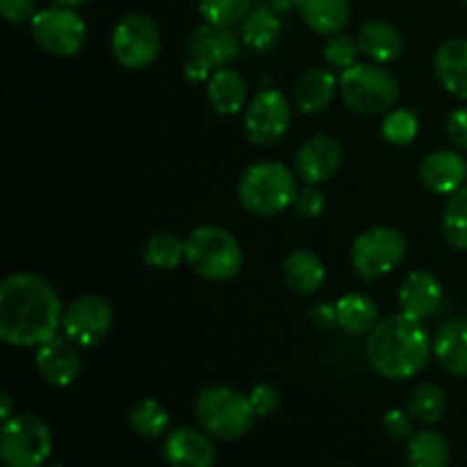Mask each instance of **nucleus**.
<instances>
[{
    "label": "nucleus",
    "mask_w": 467,
    "mask_h": 467,
    "mask_svg": "<svg viewBox=\"0 0 467 467\" xmlns=\"http://www.w3.org/2000/svg\"><path fill=\"white\" fill-rule=\"evenodd\" d=\"M62 301L44 278L12 274L0 285V337L12 347H36L62 327Z\"/></svg>",
    "instance_id": "nucleus-1"
},
{
    "label": "nucleus",
    "mask_w": 467,
    "mask_h": 467,
    "mask_svg": "<svg viewBox=\"0 0 467 467\" xmlns=\"http://www.w3.org/2000/svg\"><path fill=\"white\" fill-rule=\"evenodd\" d=\"M433 342L422 319L400 313L377 324L368 340L372 368L390 381L410 379L427 365Z\"/></svg>",
    "instance_id": "nucleus-2"
},
{
    "label": "nucleus",
    "mask_w": 467,
    "mask_h": 467,
    "mask_svg": "<svg viewBox=\"0 0 467 467\" xmlns=\"http://www.w3.org/2000/svg\"><path fill=\"white\" fill-rule=\"evenodd\" d=\"M194 413L203 431L219 441H237L246 436L258 418L249 395H242L231 386H210L201 392Z\"/></svg>",
    "instance_id": "nucleus-3"
},
{
    "label": "nucleus",
    "mask_w": 467,
    "mask_h": 467,
    "mask_svg": "<svg viewBox=\"0 0 467 467\" xmlns=\"http://www.w3.org/2000/svg\"><path fill=\"white\" fill-rule=\"evenodd\" d=\"M237 194L249 213L258 217H272L295 203L296 182L285 164L260 162L246 169Z\"/></svg>",
    "instance_id": "nucleus-4"
},
{
    "label": "nucleus",
    "mask_w": 467,
    "mask_h": 467,
    "mask_svg": "<svg viewBox=\"0 0 467 467\" xmlns=\"http://www.w3.org/2000/svg\"><path fill=\"white\" fill-rule=\"evenodd\" d=\"M185 260L210 281H228L242 267V249L235 237L219 226H201L187 235Z\"/></svg>",
    "instance_id": "nucleus-5"
},
{
    "label": "nucleus",
    "mask_w": 467,
    "mask_h": 467,
    "mask_svg": "<svg viewBox=\"0 0 467 467\" xmlns=\"http://www.w3.org/2000/svg\"><path fill=\"white\" fill-rule=\"evenodd\" d=\"M340 94L360 114H383L400 99V85L390 71L374 64H354L340 76Z\"/></svg>",
    "instance_id": "nucleus-6"
},
{
    "label": "nucleus",
    "mask_w": 467,
    "mask_h": 467,
    "mask_svg": "<svg viewBox=\"0 0 467 467\" xmlns=\"http://www.w3.org/2000/svg\"><path fill=\"white\" fill-rule=\"evenodd\" d=\"M53 450L48 424L32 413L14 415L0 433V459L5 467H41Z\"/></svg>",
    "instance_id": "nucleus-7"
},
{
    "label": "nucleus",
    "mask_w": 467,
    "mask_h": 467,
    "mask_svg": "<svg viewBox=\"0 0 467 467\" xmlns=\"http://www.w3.org/2000/svg\"><path fill=\"white\" fill-rule=\"evenodd\" d=\"M406 255V237L397 228L379 226L360 233L351 244V263L368 281L390 274Z\"/></svg>",
    "instance_id": "nucleus-8"
},
{
    "label": "nucleus",
    "mask_w": 467,
    "mask_h": 467,
    "mask_svg": "<svg viewBox=\"0 0 467 467\" xmlns=\"http://www.w3.org/2000/svg\"><path fill=\"white\" fill-rule=\"evenodd\" d=\"M162 39L155 21L146 14H130L114 27V57L126 68H146L158 59Z\"/></svg>",
    "instance_id": "nucleus-9"
},
{
    "label": "nucleus",
    "mask_w": 467,
    "mask_h": 467,
    "mask_svg": "<svg viewBox=\"0 0 467 467\" xmlns=\"http://www.w3.org/2000/svg\"><path fill=\"white\" fill-rule=\"evenodd\" d=\"M32 35L36 44L50 55L71 57L85 46L87 26L71 7H48L32 18Z\"/></svg>",
    "instance_id": "nucleus-10"
},
{
    "label": "nucleus",
    "mask_w": 467,
    "mask_h": 467,
    "mask_svg": "<svg viewBox=\"0 0 467 467\" xmlns=\"http://www.w3.org/2000/svg\"><path fill=\"white\" fill-rule=\"evenodd\" d=\"M64 336L80 347H94L112 328V308L99 295H85L73 301L62 317Z\"/></svg>",
    "instance_id": "nucleus-11"
},
{
    "label": "nucleus",
    "mask_w": 467,
    "mask_h": 467,
    "mask_svg": "<svg viewBox=\"0 0 467 467\" xmlns=\"http://www.w3.org/2000/svg\"><path fill=\"white\" fill-rule=\"evenodd\" d=\"M290 100L281 91H260L246 109V137L260 146L276 144L290 128Z\"/></svg>",
    "instance_id": "nucleus-12"
},
{
    "label": "nucleus",
    "mask_w": 467,
    "mask_h": 467,
    "mask_svg": "<svg viewBox=\"0 0 467 467\" xmlns=\"http://www.w3.org/2000/svg\"><path fill=\"white\" fill-rule=\"evenodd\" d=\"M187 50H190L192 62L210 71V68L226 67L233 59L240 57V39L233 27L203 23L190 35Z\"/></svg>",
    "instance_id": "nucleus-13"
},
{
    "label": "nucleus",
    "mask_w": 467,
    "mask_h": 467,
    "mask_svg": "<svg viewBox=\"0 0 467 467\" xmlns=\"http://www.w3.org/2000/svg\"><path fill=\"white\" fill-rule=\"evenodd\" d=\"M35 365L46 383L55 388L68 386L80 374V354L76 349V342L68 340L67 336H53L44 345H39Z\"/></svg>",
    "instance_id": "nucleus-14"
},
{
    "label": "nucleus",
    "mask_w": 467,
    "mask_h": 467,
    "mask_svg": "<svg viewBox=\"0 0 467 467\" xmlns=\"http://www.w3.org/2000/svg\"><path fill=\"white\" fill-rule=\"evenodd\" d=\"M342 164V149L333 137L315 135L296 150V173L308 185H319L336 176Z\"/></svg>",
    "instance_id": "nucleus-15"
},
{
    "label": "nucleus",
    "mask_w": 467,
    "mask_h": 467,
    "mask_svg": "<svg viewBox=\"0 0 467 467\" xmlns=\"http://www.w3.org/2000/svg\"><path fill=\"white\" fill-rule=\"evenodd\" d=\"M162 456L169 467H213L217 450L205 433L196 429H176L164 441Z\"/></svg>",
    "instance_id": "nucleus-16"
},
{
    "label": "nucleus",
    "mask_w": 467,
    "mask_h": 467,
    "mask_svg": "<svg viewBox=\"0 0 467 467\" xmlns=\"http://www.w3.org/2000/svg\"><path fill=\"white\" fill-rule=\"evenodd\" d=\"M465 176V160L454 150H433L422 160V167H420L422 182L438 194H454L463 187Z\"/></svg>",
    "instance_id": "nucleus-17"
},
{
    "label": "nucleus",
    "mask_w": 467,
    "mask_h": 467,
    "mask_svg": "<svg viewBox=\"0 0 467 467\" xmlns=\"http://www.w3.org/2000/svg\"><path fill=\"white\" fill-rule=\"evenodd\" d=\"M442 301V285L433 274L413 272L404 278L400 287L401 310L410 317L427 319L438 310Z\"/></svg>",
    "instance_id": "nucleus-18"
},
{
    "label": "nucleus",
    "mask_w": 467,
    "mask_h": 467,
    "mask_svg": "<svg viewBox=\"0 0 467 467\" xmlns=\"http://www.w3.org/2000/svg\"><path fill=\"white\" fill-rule=\"evenodd\" d=\"M441 85L456 99L467 100V39H450L433 57Z\"/></svg>",
    "instance_id": "nucleus-19"
},
{
    "label": "nucleus",
    "mask_w": 467,
    "mask_h": 467,
    "mask_svg": "<svg viewBox=\"0 0 467 467\" xmlns=\"http://www.w3.org/2000/svg\"><path fill=\"white\" fill-rule=\"evenodd\" d=\"M337 89H340V80H336L328 68H313L304 73L295 85V105L301 112H324L333 103Z\"/></svg>",
    "instance_id": "nucleus-20"
},
{
    "label": "nucleus",
    "mask_w": 467,
    "mask_h": 467,
    "mask_svg": "<svg viewBox=\"0 0 467 467\" xmlns=\"http://www.w3.org/2000/svg\"><path fill=\"white\" fill-rule=\"evenodd\" d=\"M433 354L445 372L467 377V319H451L438 331Z\"/></svg>",
    "instance_id": "nucleus-21"
},
{
    "label": "nucleus",
    "mask_w": 467,
    "mask_h": 467,
    "mask_svg": "<svg viewBox=\"0 0 467 467\" xmlns=\"http://www.w3.org/2000/svg\"><path fill=\"white\" fill-rule=\"evenodd\" d=\"M283 274H285V283L299 295H315L319 287L324 285L327 278V269L319 260L317 254L308 249L295 251L287 255L285 265H283Z\"/></svg>",
    "instance_id": "nucleus-22"
},
{
    "label": "nucleus",
    "mask_w": 467,
    "mask_h": 467,
    "mask_svg": "<svg viewBox=\"0 0 467 467\" xmlns=\"http://www.w3.org/2000/svg\"><path fill=\"white\" fill-rule=\"evenodd\" d=\"M358 46L360 53L368 55L369 59L386 64L400 57L401 48H404V39H401L400 30L390 23L369 21L360 27Z\"/></svg>",
    "instance_id": "nucleus-23"
},
{
    "label": "nucleus",
    "mask_w": 467,
    "mask_h": 467,
    "mask_svg": "<svg viewBox=\"0 0 467 467\" xmlns=\"http://www.w3.org/2000/svg\"><path fill=\"white\" fill-rule=\"evenodd\" d=\"M246 96H249V87L244 78L233 68H219L210 78L208 99L219 114H237L244 108Z\"/></svg>",
    "instance_id": "nucleus-24"
},
{
    "label": "nucleus",
    "mask_w": 467,
    "mask_h": 467,
    "mask_svg": "<svg viewBox=\"0 0 467 467\" xmlns=\"http://www.w3.org/2000/svg\"><path fill=\"white\" fill-rule=\"evenodd\" d=\"M281 32L283 23L278 18V12H274L272 7H265V5L251 9L249 16L242 21V41L255 53L274 48L281 39Z\"/></svg>",
    "instance_id": "nucleus-25"
},
{
    "label": "nucleus",
    "mask_w": 467,
    "mask_h": 467,
    "mask_svg": "<svg viewBox=\"0 0 467 467\" xmlns=\"http://www.w3.org/2000/svg\"><path fill=\"white\" fill-rule=\"evenodd\" d=\"M296 9L319 35H337L349 21V0H296Z\"/></svg>",
    "instance_id": "nucleus-26"
},
{
    "label": "nucleus",
    "mask_w": 467,
    "mask_h": 467,
    "mask_svg": "<svg viewBox=\"0 0 467 467\" xmlns=\"http://www.w3.org/2000/svg\"><path fill=\"white\" fill-rule=\"evenodd\" d=\"M337 327L349 336H365L372 333L379 324V308L369 296L347 295L336 304Z\"/></svg>",
    "instance_id": "nucleus-27"
},
{
    "label": "nucleus",
    "mask_w": 467,
    "mask_h": 467,
    "mask_svg": "<svg viewBox=\"0 0 467 467\" xmlns=\"http://www.w3.org/2000/svg\"><path fill=\"white\" fill-rule=\"evenodd\" d=\"M450 442L442 433L420 431L409 442V467H447L450 465Z\"/></svg>",
    "instance_id": "nucleus-28"
},
{
    "label": "nucleus",
    "mask_w": 467,
    "mask_h": 467,
    "mask_svg": "<svg viewBox=\"0 0 467 467\" xmlns=\"http://www.w3.org/2000/svg\"><path fill=\"white\" fill-rule=\"evenodd\" d=\"M447 409V397L436 383H422L413 390L409 401V413L420 424H436Z\"/></svg>",
    "instance_id": "nucleus-29"
},
{
    "label": "nucleus",
    "mask_w": 467,
    "mask_h": 467,
    "mask_svg": "<svg viewBox=\"0 0 467 467\" xmlns=\"http://www.w3.org/2000/svg\"><path fill=\"white\" fill-rule=\"evenodd\" d=\"M128 420H130L132 431L141 438H160L169 427L167 409L155 400L137 401Z\"/></svg>",
    "instance_id": "nucleus-30"
},
{
    "label": "nucleus",
    "mask_w": 467,
    "mask_h": 467,
    "mask_svg": "<svg viewBox=\"0 0 467 467\" xmlns=\"http://www.w3.org/2000/svg\"><path fill=\"white\" fill-rule=\"evenodd\" d=\"M442 231L451 246L467 251V187L456 190L447 201L445 214H442Z\"/></svg>",
    "instance_id": "nucleus-31"
},
{
    "label": "nucleus",
    "mask_w": 467,
    "mask_h": 467,
    "mask_svg": "<svg viewBox=\"0 0 467 467\" xmlns=\"http://www.w3.org/2000/svg\"><path fill=\"white\" fill-rule=\"evenodd\" d=\"M144 258L155 269H173L185 258V242L173 233H155L146 242Z\"/></svg>",
    "instance_id": "nucleus-32"
},
{
    "label": "nucleus",
    "mask_w": 467,
    "mask_h": 467,
    "mask_svg": "<svg viewBox=\"0 0 467 467\" xmlns=\"http://www.w3.org/2000/svg\"><path fill=\"white\" fill-rule=\"evenodd\" d=\"M199 9L205 23L233 27L249 16L254 9V0H201Z\"/></svg>",
    "instance_id": "nucleus-33"
},
{
    "label": "nucleus",
    "mask_w": 467,
    "mask_h": 467,
    "mask_svg": "<svg viewBox=\"0 0 467 467\" xmlns=\"http://www.w3.org/2000/svg\"><path fill=\"white\" fill-rule=\"evenodd\" d=\"M420 121L410 109H392L381 123V132L390 144L406 146L418 137Z\"/></svg>",
    "instance_id": "nucleus-34"
},
{
    "label": "nucleus",
    "mask_w": 467,
    "mask_h": 467,
    "mask_svg": "<svg viewBox=\"0 0 467 467\" xmlns=\"http://www.w3.org/2000/svg\"><path fill=\"white\" fill-rule=\"evenodd\" d=\"M358 53H360L358 41L351 39V36L347 35H333L331 39H328V44L324 46V57H327V62L331 64V67L342 68V71L354 67Z\"/></svg>",
    "instance_id": "nucleus-35"
},
{
    "label": "nucleus",
    "mask_w": 467,
    "mask_h": 467,
    "mask_svg": "<svg viewBox=\"0 0 467 467\" xmlns=\"http://www.w3.org/2000/svg\"><path fill=\"white\" fill-rule=\"evenodd\" d=\"M415 420L410 418V413H404L400 409H392L383 415V429L390 438L395 441H409L415 436Z\"/></svg>",
    "instance_id": "nucleus-36"
},
{
    "label": "nucleus",
    "mask_w": 467,
    "mask_h": 467,
    "mask_svg": "<svg viewBox=\"0 0 467 467\" xmlns=\"http://www.w3.org/2000/svg\"><path fill=\"white\" fill-rule=\"evenodd\" d=\"M0 12L9 23L21 26L36 16V0H0Z\"/></svg>",
    "instance_id": "nucleus-37"
},
{
    "label": "nucleus",
    "mask_w": 467,
    "mask_h": 467,
    "mask_svg": "<svg viewBox=\"0 0 467 467\" xmlns=\"http://www.w3.org/2000/svg\"><path fill=\"white\" fill-rule=\"evenodd\" d=\"M251 404H254V410L258 418H265V415L274 413V410L281 406V395L278 390H274L272 386H255L249 395Z\"/></svg>",
    "instance_id": "nucleus-38"
},
{
    "label": "nucleus",
    "mask_w": 467,
    "mask_h": 467,
    "mask_svg": "<svg viewBox=\"0 0 467 467\" xmlns=\"http://www.w3.org/2000/svg\"><path fill=\"white\" fill-rule=\"evenodd\" d=\"M292 205L301 217H319L324 210V194L315 187H306V190L296 192V199Z\"/></svg>",
    "instance_id": "nucleus-39"
},
{
    "label": "nucleus",
    "mask_w": 467,
    "mask_h": 467,
    "mask_svg": "<svg viewBox=\"0 0 467 467\" xmlns=\"http://www.w3.org/2000/svg\"><path fill=\"white\" fill-rule=\"evenodd\" d=\"M447 135L461 149H467V108H459L447 119Z\"/></svg>",
    "instance_id": "nucleus-40"
},
{
    "label": "nucleus",
    "mask_w": 467,
    "mask_h": 467,
    "mask_svg": "<svg viewBox=\"0 0 467 467\" xmlns=\"http://www.w3.org/2000/svg\"><path fill=\"white\" fill-rule=\"evenodd\" d=\"M310 319L317 324L319 328H331L337 324V310L331 304H317L310 310Z\"/></svg>",
    "instance_id": "nucleus-41"
},
{
    "label": "nucleus",
    "mask_w": 467,
    "mask_h": 467,
    "mask_svg": "<svg viewBox=\"0 0 467 467\" xmlns=\"http://www.w3.org/2000/svg\"><path fill=\"white\" fill-rule=\"evenodd\" d=\"M185 73H187V78H190V80H194V82H201V80H205V78H208V68L205 67H201V64H196V62H187V68H185Z\"/></svg>",
    "instance_id": "nucleus-42"
},
{
    "label": "nucleus",
    "mask_w": 467,
    "mask_h": 467,
    "mask_svg": "<svg viewBox=\"0 0 467 467\" xmlns=\"http://www.w3.org/2000/svg\"><path fill=\"white\" fill-rule=\"evenodd\" d=\"M0 401H3V409H0V418L7 422V420L12 418V395H9V392H3V395H0Z\"/></svg>",
    "instance_id": "nucleus-43"
},
{
    "label": "nucleus",
    "mask_w": 467,
    "mask_h": 467,
    "mask_svg": "<svg viewBox=\"0 0 467 467\" xmlns=\"http://www.w3.org/2000/svg\"><path fill=\"white\" fill-rule=\"evenodd\" d=\"M292 5H296V0H269V7H272L274 12H278V14L287 12Z\"/></svg>",
    "instance_id": "nucleus-44"
},
{
    "label": "nucleus",
    "mask_w": 467,
    "mask_h": 467,
    "mask_svg": "<svg viewBox=\"0 0 467 467\" xmlns=\"http://www.w3.org/2000/svg\"><path fill=\"white\" fill-rule=\"evenodd\" d=\"M57 5H64V7H76V5H85L89 0H55Z\"/></svg>",
    "instance_id": "nucleus-45"
},
{
    "label": "nucleus",
    "mask_w": 467,
    "mask_h": 467,
    "mask_svg": "<svg viewBox=\"0 0 467 467\" xmlns=\"http://www.w3.org/2000/svg\"><path fill=\"white\" fill-rule=\"evenodd\" d=\"M465 3H467V0H465Z\"/></svg>",
    "instance_id": "nucleus-46"
}]
</instances>
